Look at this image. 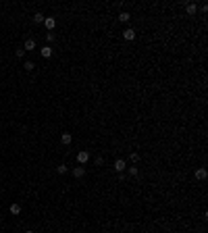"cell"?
<instances>
[{"mask_svg":"<svg viewBox=\"0 0 208 233\" xmlns=\"http://www.w3.org/2000/svg\"><path fill=\"white\" fill-rule=\"evenodd\" d=\"M88 160H90V152H88V150H79V152H77V165L83 167Z\"/></svg>","mask_w":208,"mask_h":233,"instance_id":"cell-1","label":"cell"},{"mask_svg":"<svg viewBox=\"0 0 208 233\" xmlns=\"http://www.w3.org/2000/svg\"><path fill=\"white\" fill-rule=\"evenodd\" d=\"M44 27L48 29V31H54V27H56V19H54V17H46V19H44Z\"/></svg>","mask_w":208,"mask_h":233,"instance_id":"cell-2","label":"cell"},{"mask_svg":"<svg viewBox=\"0 0 208 233\" xmlns=\"http://www.w3.org/2000/svg\"><path fill=\"white\" fill-rule=\"evenodd\" d=\"M125 169H127V162H125L123 158H117V160H115V171H117V173H123Z\"/></svg>","mask_w":208,"mask_h":233,"instance_id":"cell-3","label":"cell"},{"mask_svg":"<svg viewBox=\"0 0 208 233\" xmlns=\"http://www.w3.org/2000/svg\"><path fill=\"white\" fill-rule=\"evenodd\" d=\"M73 177H77V179H81L83 175H85V167H81V165H77V167H73Z\"/></svg>","mask_w":208,"mask_h":233,"instance_id":"cell-4","label":"cell"},{"mask_svg":"<svg viewBox=\"0 0 208 233\" xmlns=\"http://www.w3.org/2000/svg\"><path fill=\"white\" fill-rule=\"evenodd\" d=\"M52 52H54V50H52V46H44V48L40 50V56H42V58H50V56H52Z\"/></svg>","mask_w":208,"mask_h":233,"instance_id":"cell-5","label":"cell"},{"mask_svg":"<svg viewBox=\"0 0 208 233\" xmlns=\"http://www.w3.org/2000/svg\"><path fill=\"white\" fill-rule=\"evenodd\" d=\"M123 38H125V40H135V31H133L131 27H127L123 31Z\"/></svg>","mask_w":208,"mask_h":233,"instance_id":"cell-6","label":"cell"},{"mask_svg":"<svg viewBox=\"0 0 208 233\" xmlns=\"http://www.w3.org/2000/svg\"><path fill=\"white\" fill-rule=\"evenodd\" d=\"M206 177H208L206 169H196V179H200V181H204Z\"/></svg>","mask_w":208,"mask_h":233,"instance_id":"cell-7","label":"cell"},{"mask_svg":"<svg viewBox=\"0 0 208 233\" xmlns=\"http://www.w3.org/2000/svg\"><path fill=\"white\" fill-rule=\"evenodd\" d=\"M34 48H35V40L27 38V40H25V44H23V50H34Z\"/></svg>","mask_w":208,"mask_h":233,"instance_id":"cell-8","label":"cell"},{"mask_svg":"<svg viewBox=\"0 0 208 233\" xmlns=\"http://www.w3.org/2000/svg\"><path fill=\"white\" fill-rule=\"evenodd\" d=\"M61 142H62L65 146H69L71 142H73V135H71V133H62V135H61Z\"/></svg>","mask_w":208,"mask_h":233,"instance_id":"cell-9","label":"cell"},{"mask_svg":"<svg viewBox=\"0 0 208 233\" xmlns=\"http://www.w3.org/2000/svg\"><path fill=\"white\" fill-rule=\"evenodd\" d=\"M185 11H187V15H196V11H198V7H196V2H189L185 7Z\"/></svg>","mask_w":208,"mask_h":233,"instance_id":"cell-10","label":"cell"},{"mask_svg":"<svg viewBox=\"0 0 208 233\" xmlns=\"http://www.w3.org/2000/svg\"><path fill=\"white\" fill-rule=\"evenodd\" d=\"M8 210H11V214H21V206L19 204H11Z\"/></svg>","mask_w":208,"mask_h":233,"instance_id":"cell-11","label":"cell"},{"mask_svg":"<svg viewBox=\"0 0 208 233\" xmlns=\"http://www.w3.org/2000/svg\"><path fill=\"white\" fill-rule=\"evenodd\" d=\"M129 19H131V15L129 13H121L119 15V21H121V23H129Z\"/></svg>","mask_w":208,"mask_h":233,"instance_id":"cell-12","label":"cell"},{"mask_svg":"<svg viewBox=\"0 0 208 233\" xmlns=\"http://www.w3.org/2000/svg\"><path fill=\"white\" fill-rule=\"evenodd\" d=\"M44 19H46V17H44V13H35V15H34V23H44Z\"/></svg>","mask_w":208,"mask_h":233,"instance_id":"cell-13","label":"cell"},{"mask_svg":"<svg viewBox=\"0 0 208 233\" xmlns=\"http://www.w3.org/2000/svg\"><path fill=\"white\" fill-rule=\"evenodd\" d=\"M23 67H25V71H27V73H31V71H34V69H35V62L27 61V62H25V65H23Z\"/></svg>","mask_w":208,"mask_h":233,"instance_id":"cell-14","label":"cell"},{"mask_svg":"<svg viewBox=\"0 0 208 233\" xmlns=\"http://www.w3.org/2000/svg\"><path fill=\"white\" fill-rule=\"evenodd\" d=\"M67 171H69V169H67V165H58V167H56V173H58V175H65Z\"/></svg>","mask_w":208,"mask_h":233,"instance_id":"cell-15","label":"cell"},{"mask_svg":"<svg viewBox=\"0 0 208 233\" xmlns=\"http://www.w3.org/2000/svg\"><path fill=\"white\" fill-rule=\"evenodd\" d=\"M46 40H48V42H54V40H56V34L48 31V34H46Z\"/></svg>","mask_w":208,"mask_h":233,"instance_id":"cell-16","label":"cell"},{"mask_svg":"<svg viewBox=\"0 0 208 233\" xmlns=\"http://www.w3.org/2000/svg\"><path fill=\"white\" fill-rule=\"evenodd\" d=\"M129 158H131V162H138V160H139V154H138V152H131V156H129Z\"/></svg>","mask_w":208,"mask_h":233,"instance_id":"cell-17","label":"cell"},{"mask_svg":"<svg viewBox=\"0 0 208 233\" xmlns=\"http://www.w3.org/2000/svg\"><path fill=\"white\" fill-rule=\"evenodd\" d=\"M138 167H129V175H133V177H135V175H138Z\"/></svg>","mask_w":208,"mask_h":233,"instance_id":"cell-18","label":"cell"},{"mask_svg":"<svg viewBox=\"0 0 208 233\" xmlns=\"http://www.w3.org/2000/svg\"><path fill=\"white\" fill-rule=\"evenodd\" d=\"M15 54L19 56V58H23V56H25V50H23V48H19V50H17V52H15Z\"/></svg>","mask_w":208,"mask_h":233,"instance_id":"cell-19","label":"cell"},{"mask_svg":"<svg viewBox=\"0 0 208 233\" xmlns=\"http://www.w3.org/2000/svg\"><path fill=\"white\" fill-rule=\"evenodd\" d=\"M96 165H104V158L102 156H96Z\"/></svg>","mask_w":208,"mask_h":233,"instance_id":"cell-20","label":"cell"},{"mask_svg":"<svg viewBox=\"0 0 208 233\" xmlns=\"http://www.w3.org/2000/svg\"><path fill=\"white\" fill-rule=\"evenodd\" d=\"M25 233H34V231H25Z\"/></svg>","mask_w":208,"mask_h":233,"instance_id":"cell-21","label":"cell"}]
</instances>
